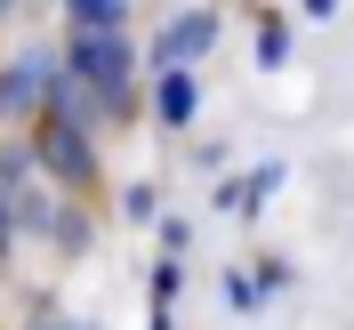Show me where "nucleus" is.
<instances>
[{
  "label": "nucleus",
  "mask_w": 354,
  "mask_h": 330,
  "mask_svg": "<svg viewBox=\"0 0 354 330\" xmlns=\"http://www.w3.org/2000/svg\"><path fill=\"white\" fill-rule=\"evenodd\" d=\"M32 161H41L48 177H65V185H88V177H97V137L73 129L65 113H48L41 137H32Z\"/></svg>",
  "instance_id": "obj_1"
},
{
  "label": "nucleus",
  "mask_w": 354,
  "mask_h": 330,
  "mask_svg": "<svg viewBox=\"0 0 354 330\" xmlns=\"http://www.w3.org/2000/svg\"><path fill=\"white\" fill-rule=\"evenodd\" d=\"M218 24H225L218 8H185V17H169V33L153 41V57L169 73H185V57H209V48H218Z\"/></svg>",
  "instance_id": "obj_2"
},
{
  "label": "nucleus",
  "mask_w": 354,
  "mask_h": 330,
  "mask_svg": "<svg viewBox=\"0 0 354 330\" xmlns=\"http://www.w3.org/2000/svg\"><path fill=\"white\" fill-rule=\"evenodd\" d=\"M41 97H57V65H48V57H17V65H0V113H32Z\"/></svg>",
  "instance_id": "obj_3"
},
{
  "label": "nucleus",
  "mask_w": 354,
  "mask_h": 330,
  "mask_svg": "<svg viewBox=\"0 0 354 330\" xmlns=\"http://www.w3.org/2000/svg\"><path fill=\"white\" fill-rule=\"evenodd\" d=\"M65 33L73 41H129V8L121 0H65Z\"/></svg>",
  "instance_id": "obj_4"
},
{
  "label": "nucleus",
  "mask_w": 354,
  "mask_h": 330,
  "mask_svg": "<svg viewBox=\"0 0 354 330\" xmlns=\"http://www.w3.org/2000/svg\"><path fill=\"white\" fill-rule=\"evenodd\" d=\"M153 113L169 121V129H185V121L201 113V81H194V73H161V89H153Z\"/></svg>",
  "instance_id": "obj_5"
},
{
  "label": "nucleus",
  "mask_w": 354,
  "mask_h": 330,
  "mask_svg": "<svg viewBox=\"0 0 354 330\" xmlns=\"http://www.w3.org/2000/svg\"><path fill=\"white\" fill-rule=\"evenodd\" d=\"M282 57H290V17H258V65L274 73Z\"/></svg>",
  "instance_id": "obj_6"
},
{
  "label": "nucleus",
  "mask_w": 354,
  "mask_h": 330,
  "mask_svg": "<svg viewBox=\"0 0 354 330\" xmlns=\"http://www.w3.org/2000/svg\"><path fill=\"white\" fill-rule=\"evenodd\" d=\"M8 242H17V218H8V201H0V258H8Z\"/></svg>",
  "instance_id": "obj_7"
},
{
  "label": "nucleus",
  "mask_w": 354,
  "mask_h": 330,
  "mask_svg": "<svg viewBox=\"0 0 354 330\" xmlns=\"http://www.w3.org/2000/svg\"><path fill=\"white\" fill-rule=\"evenodd\" d=\"M32 330H97V322H57V314H41Z\"/></svg>",
  "instance_id": "obj_8"
}]
</instances>
